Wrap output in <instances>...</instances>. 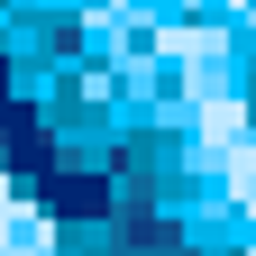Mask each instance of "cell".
<instances>
[{"instance_id": "6da1fadb", "label": "cell", "mask_w": 256, "mask_h": 256, "mask_svg": "<svg viewBox=\"0 0 256 256\" xmlns=\"http://www.w3.org/2000/svg\"><path fill=\"white\" fill-rule=\"evenodd\" d=\"M210 146H220V156H229V183H247V138H238V119H229V110H220V119H210Z\"/></svg>"}]
</instances>
